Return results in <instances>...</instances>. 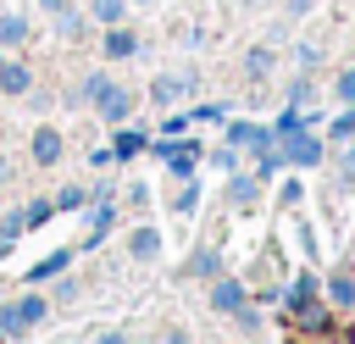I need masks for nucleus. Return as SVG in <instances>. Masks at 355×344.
Listing matches in <instances>:
<instances>
[{"mask_svg": "<svg viewBox=\"0 0 355 344\" xmlns=\"http://www.w3.org/2000/svg\"><path fill=\"white\" fill-rule=\"evenodd\" d=\"M0 67H6V55H0Z\"/></svg>", "mask_w": 355, "mask_h": 344, "instance_id": "17", "label": "nucleus"}, {"mask_svg": "<svg viewBox=\"0 0 355 344\" xmlns=\"http://www.w3.org/2000/svg\"><path fill=\"white\" fill-rule=\"evenodd\" d=\"M39 6H44V11H55V17L67 11V0H39Z\"/></svg>", "mask_w": 355, "mask_h": 344, "instance_id": "16", "label": "nucleus"}, {"mask_svg": "<svg viewBox=\"0 0 355 344\" xmlns=\"http://www.w3.org/2000/svg\"><path fill=\"white\" fill-rule=\"evenodd\" d=\"M61 266H67V255H50V261H39L28 277H50V272H61Z\"/></svg>", "mask_w": 355, "mask_h": 344, "instance_id": "10", "label": "nucleus"}, {"mask_svg": "<svg viewBox=\"0 0 355 344\" xmlns=\"http://www.w3.org/2000/svg\"><path fill=\"white\" fill-rule=\"evenodd\" d=\"M105 50H111L116 61H122V55H139V44H133V33H122L116 22H111V33H105Z\"/></svg>", "mask_w": 355, "mask_h": 344, "instance_id": "4", "label": "nucleus"}, {"mask_svg": "<svg viewBox=\"0 0 355 344\" xmlns=\"http://www.w3.org/2000/svg\"><path fill=\"white\" fill-rule=\"evenodd\" d=\"M28 39V22L22 17H0V44H22Z\"/></svg>", "mask_w": 355, "mask_h": 344, "instance_id": "8", "label": "nucleus"}, {"mask_svg": "<svg viewBox=\"0 0 355 344\" xmlns=\"http://www.w3.org/2000/svg\"><path fill=\"white\" fill-rule=\"evenodd\" d=\"M0 89H6V94H28V67H11V61H6V67H0Z\"/></svg>", "mask_w": 355, "mask_h": 344, "instance_id": "5", "label": "nucleus"}, {"mask_svg": "<svg viewBox=\"0 0 355 344\" xmlns=\"http://www.w3.org/2000/svg\"><path fill=\"white\" fill-rule=\"evenodd\" d=\"M128 250H133V255H139V261H150V255H155V250H161V239H155V227H139V233H133V244H128Z\"/></svg>", "mask_w": 355, "mask_h": 344, "instance_id": "6", "label": "nucleus"}, {"mask_svg": "<svg viewBox=\"0 0 355 344\" xmlns=\"http://www.w3.org/2000/svg\"><path fill=\"white\" fill-rule=\"evenodd\" d=\"M333 300L349 305V300H355V283H349V277H333Z\"/></svg>", "mask_w": 355, "mask_h": 344, "instance_id": "11", "label": "nucleus"}, {"mask_svg": "<svg viewBox=\"0 0 355 344\" xmlns=\"http://www.w3.org/2000/svg\"><path fill=\"white\" fill-rule=\"evenodd\" d=\"M89 94H94V105H100V117H128V89H116V83H105V78H89Z\"/></svg>", "mask_w": 355, "mask_h": 344, "instance_id": "2", "label": "nucleus"}, {"mask_svg": "<svg viewBox=\"0 0 355 344\" xmlns=\"http://www.w3.org/2000/svg\"><path fill=\"white\" fill-rule=\"evenodd\" d=\"M44 316V300L39 294H28V300H17V305H6L0 311V333H22V327H33Z\"/></svg>", "mask_w": 355, "mask_h": 344, "instance_id": "1", "label": "nucleus"}, {"mask_svg": "<svg viewBox=\"0 0 355 344\" xmlns=\"http://www.w3.org/2000/svg\"><path fill=\"white\" fill-rule=\"evenodd\" d=\"M172 94H183V83H178V78H161V83H155V100H172Z\"/></svg>", "mask_w": 355, "mask_h": 344, "instance_id": "13", "label": "nucleus"}, {"mask_svg": "<svg viewBox=\"0 0 355 344\" xmlns=\"http://www.w3.org/2000/svg\"><path fill=\"white\" fill-rule=\"evenodd\" d=\"M239 305H244V289L239 283H222L216 289V311H239Z\"/></svg>", "mask_w": 355, "mask_h": 344, "instance_id": "9", "label": "nucleus"}, {"mask_svg": "<svg viewBox=\"0 0 355 344\" xmlns=\"http://www.w3.org/2000/svg\"><path fill=\"white\" fill-rule=\"evenodd\" d=\"M338 100H349V105H355V72H338Z\"/></svg>", "mask_w": 355, "mask_h": 344, "instance_id": "15", "label": "nucleus"}, {"mask_svg": "<svg viewBox=\"0 0 355 344\" xmlns=\"http://www.w3.org/2000/svg\"><path fill=\"white\" fill-rule=\"evenodd\" d=\"M250 72H255V78L272 72V50H255V55H250Z\"/></svg>", "mask_w": 355, "mask_h": 344, "instance_id": "12", "label": "nucleus"}, {"mask_svg": "<svg viewBox=\"0 0 355 344\" xmlns=\"http://www.w3.org/2000/svg\"><path fill=\"white\" fill-rule=\"evenodd\" d=\"M194 272H200V277H211V272H216V255H211V250H200V255H194Z\"/></svg>", "mask_w": 355, "mask_h": 344, "instance_id": "14", "label": "nucleus"}, {"mask_svg": "<svg viewBox=\"0 0 355 344\" xmlns=\"http://www.w3.org/2000/svg\"><path fill=\"white\" fill-rule=\"evenodd\" d=\"M89 11H94V22H105V28H111V22H122V11H128V6H122V0H89Z\"/></svg>", "mask_w": 355, "mask_h": 344, "instance_id": "7", "label": "nucleus"}, {"mask_svg": "<svg viewBox=\"0 0 355 344\" xmlns=\"http://www.w3.org/2000/svg\"><path fill=\"white\" fill-rule=\"evenodd\" d=\"M55 155H61V133H55V128H39V133H33V161L50 166Z\"/></svg>", "mask_w": 355, "mask_h": 344, "instance_id": "3", "label": "nucleus"}]
</instances>
